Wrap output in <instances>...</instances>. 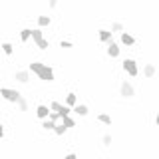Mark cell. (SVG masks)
<instances>
[{"label":"cell","mask_w":159,"mask_h":159,"mask_svg":"<svg viewBox=\"0 0 159 159\" xmlns=\"http://www.w3.org/2000/svg\"><path fill=\"white\" fill-rule=\"evenodd\" d=\"M28 70L32 74H36V76L42 80V82H54V70L52 66H48V64H42V62H32L28 66Z\"/></svg>","instance_id":"1"},{"label":"cell","mask_w":159,"mask_h":159,"mask_svg":"<svg viewBox=\"0 0 159 159\" xmlns=\"http://www.w3.org/2000/svg\"><path fill=\"white\" fill-rule=\"evenodd\" d=\"M0 96H2V99H6L10 103H18L20 98H22V93H20L18 89H12V88H0Z\"/></svg>","instance_id":"2"},{"label":"cell","mask_w":159,"mask_h":159,"mask_svg":"<svg viewBox=\"0 0 159 159\" xmlns=\"http://www.w3.org/2000/svg\"><path fill=\"white\" fill-rule=\"evenodd\" d=\"M121 68H123V72H125V74H129V76H131V78H135L137 74H139L137 62H135V60H133V58H125V60H123V62H121Z\"/></svg>","instance_id":"3"},{"label":"cell","mask_w":159,"mask_h":159,"mask_svg":"<svg viewBox=\"0 0 159 159\" xmlns=\"http://www.w3.org/2000/svg\"><path fill=\"white\" fill-rule=\"evenodd\" d=\"M119 93H121V98H133L135 96V88L131 86V82L129 80H121V84H119Z\"/></svg>","instance_id":"4"},{"label":"cell","mask_w":159,"mask_h":159,"mask_svg":"<svg viewBox=\"0 0 159 159\" xmlns=\"http://www.w3.org/2000/svg\"><path fill=\"white\" fill-rule=\"evenodd\" d=\"M119 54H121V48H119V44L111 40V42L107 44V56H109V58H117Z\"/></svg>","instance_id":"5"},{"label":"cell","mask_w":159,"mask_h":159,"mask_svg":"<svg viewBox=\"0 0 159 159\" xmlns=\"http://www.w3.org/2000/svg\"><path fill=\"white\" fill-rule=\"evenodd\" d=\"M16 82L18 84H28L30 82V70H18L16 72Z\"/></svg>","instance_id":"6"},{"label":"cell","mask_w":159,"mask_h":159,"mask_svg":"<svg viewBox=\"0 0 159 159\" xmlns=\"http://www.w3.org/2000/svg\"><path fill=\"white\" fill-rule=\"evenodd\" d=\"M98 38H99V42L109 44L113 40V34H111V30H99V32H98Z\"/></svg>","instance_id":"7"},{"label":"cell","mask_w":159,"mask_h":159,"mask_svg":"<svg viewBox=\"0 0 159 159\" xmlns=\"http://www.w3.org/2000/svg\"><path fill=\"white\" fill-rule=\"evenodd\" d=\"M72 111L78 113V116H82V117H86L88 113H89V107L86 106V103H76V106L72 107Z\"/></svg>","instance_id":"8"},{"label":"cell","mask_w":159,"mask_h":159,"mask_svg":"<svg viewBox=\"0 0 159 159\" xmlns=\"http://www.w3.org/2000/svg\"><path fill=\"white\" fill-rule=\"evenodd\" d=\"M157 74V68H155V64H145V68H143V76H145L147 80H151L153 76Z\"/></svg>","instance_id":"9"},{"label":"cell","mask_w":159,"mask_h":159,"mask_svg":"<svg viewBox=\"0 0 159 159\" xmlns=\"http://www.w3.org/2000/svg\"><path fill=\"white\" fill-rule=\"evenodd\" d=\"M121 44H123V46H135V38H133L131 36V34H129V32H121Z\"/></svg>","instance_id":"10"},{"label":"cell","mask_w":159,"mask_h":159,"mask_svg":"<svg viewBox=\"0 0 159 159\" xmlns=\"http://www.w3.org/2000/svg\"><path fill=\"white\" fill-rule=\"evenodd\" d=\"M36 116H38L40 119H48L50 107H48V106H38V107H36Z\"/></svg>","instance_id":"11"},{"label":"cell","mask_w":159,"mask_h":159,"mask_svg":"<svg viewBox=\"0 0 159 159\" xmlns=\"http://www.w3.org/2000/svg\"><path fill=\"white\" fill-rule=\"evenodd\" d=\"M76 103H78V96H76V93H74V92H70L68 96H66V106L74 107V106H76Z\"/></svg>","instance_id":"12"},{"label":"cell","mask_w":159,"mask_h":159,"mask_svg":"<svg viewBox=\"0 0 159 159\" xmlns=\"http://www.w3.org/2000/svg\"><path fill=\"white\" fill-rule=\"evenodd\" d=\"M30 38H32V30H30V28H22V30H20V40H22V42H28Z\"/></svg>","instance_id":"13"},{"label":"cell","mask_w":159,"mask_h":159,"mask_svg":"<svg viewBox=\"0 0 159 159\" xmlns=\"http://www.w3.org/2000/svg\"><path fill=\"white\" fill-rule=\"evenodd\" d=\"M98 121H99V123H103V125H111L113 119L109 117L107 113H99V116H98Z\"/></svg>","instance_id":"14"},{"label":"cell","mask_w":159,"mask_h":159,"mask_svg":"<svg viewBox=\"0 0 159 159\" xmlns=\"http://www.w3.org/2000/svg\"><path fill=\"white\" fill-rule=\"evenodd\" d=\"M44 38V32H42V28H36V30H32V40H34V44L40 42V40Z\"/></svg>","instance_id":"15"},{"label":"cell","mask_w":159,"mask_h":159,"mask_svg":"<svg viewBox=\"0 0 159 159\" xmlns=\"http://www.w3.org/2000/svg\"><path fill=\"white\" fill-rule=\"evenodd\" d=\"M58 113H60V117H68L70 116V113H72V107H70V106H60V109H58Z\"/></svg>","instance_id":"16"},{"label":"cell","mask_w":159,"mask_h":159,"mask_svg":"<svg viewBox=\"0 0 159 159\" xmlns=\"http://www.w3.org/2000/svg\"><path fill=\"white\" fill-rule=\"evenodd\" d=\"M2 52L6 54V56H12V54H14V46H12L10 42H4V44H2Z\"/></svg>","instance_id":"17"},{"label":"cell","mask_w":159,"mask_h":159,"mask_svg":"<svg viewBox=\"0 0 159 159\" xmlns=\"http://www.w3.org/2000/svg\"><path fill=\"white\" fill-rule=\"evenodd\" d=\"M50 26V16H38V28Z\"/></svg>","instance_id":"18"},{"label":"cell","mask_w":159,"mask_h":159,"mask_svg":"<svg viewBox=\"0 0 159 159\" xmlns=\"http://www.w3.org/2000/svg\"><path fill=\"white\" fill-rule=\"evenodd\" d=\"M66 131H68V127L64 125V123H56V127H54V133H56V135H64Z\"/></svg>","instance_id":"19"},{"label":"cell","mask_w":159,"mask_h":159,"mask_svg":"<svg viewBox=\"0 0 159 159\" xmlns=\"http://www.w3.org/2000/svg\"><path fill=\"white\" fill-rule=\"evenodd\" d=\"M18 109L20 111H28V102H26V98H20V102H18Z\"/></svg>","instance_id":"20"},{"label":"cell","mask_w":159,"mask_h":159,"mask_svg":"<svg viewBox=\"0 0 159 159\" xmlns=\"http://www.w3.org/2000/svg\"><path fill=\"white\" fill-rule=\"evenodd\" d=\"M102 143H103V145H106V147H109V145H111V143H113V135H109V133H106V135L102 137Z\"/></svg>","instance_id":"21"},{"label":"cell","mask_w":159,"mask_h":159,"mask_svg":"<svg viewBox=\"0 0 159 159\" xmlns=\"http://www.w3.org/2000/svg\"><path fill=\"white\" fill-rule=\"evenodd\" d=\"M42 127H44V129H52V131H54V127H56V121H52V119H44Z\"/></svg>","instance_id":"22"},{"label":"cell","mask_w":159,"mask_h":159,"mask_svg":"<svg viewBox=\"0 0 159 159\" xmlns=\"http://www.w3.org/2000/svg\"><path fill=\"white\" fill-rule=\"evenodd\" d=\"M113 32H123V24L121 22H111V34Z\"/></svg>","instance_id":"23"},{"label":"cell","mask_w":159,"mask_h":159,"mask_svg":"<svg viewBox=\"0 0 159 159\" xmlns=\"http://www.w3.org/2000/svg\"><path fill=\"white\" fill-rule=\"evenodd\" d=\"M36 46H38L40 50H48V48H50V42H48L46 38H42L40 42H36Z\"/></svg>","instance_id":"24"},{"label":"cell","mask_w":159,"mask_h":159,"mask_svg":"<svg viewBox=\"0 0 159 159\" xmlns=\"http://www.w3.org/2000/svg\"><path fill=\"white\" fill-rule=\"evenodd\" d=\"M62 123H64V125H66L68 129H70V127H74V125H76V121H74V119H72V117H70V116H68V117H64V119H62Z\"/></svg>","instance_id":"25"},{"label":"cell","mask_w":159,"mask_h":159,"mask_svg":"<svg viewBox=\"0 0 159 159\" xmlns=\"http://www.w3.org/2000/svg\"><path fill=\"white\" fill-rule=\"evenodd\" d=\"M48 119H52V121H56V123H58V119H62V117H60V113H58V111H50Z\"/></svg>","instance_id":"26"},{"label":"cell","mask_w":159,"mask_h":159,"mask_svg":"<svg viewBox=\"0 0 159 159\" xmlns=\"http://www.w3.org/2000/svg\"><path fill=\"white\" fill-rule=\"evenodd\" d=\"M60 106H62L60 102H52V103H50V111H58V109H60Z\"/></svg>","instance_id":"27"},{"label":"cell","mask_w":159,"mask_h":159,"mask_svg":"<svg viewBox=\"0 0 159 159\" xmlns=\"http://www.w3.org/2000/svg\"><path fill=\"white\" fill-rule=\"evenodd\" d=\"M74 44L70 42V40H62V42H60V48H72Z\"/></svg>","instance_id":"28"},{"label":"cell","mask_w":159,"mask_h":159,"mask_svg":"<svg viewBox=\"0 0 159 159\" xmlns=\"http://www.w3.org/2000/svg\"><path fill=\"white\" fill-rule=\"evenodd\" d=\"M48 4H50V8H56L58 6V0H48Z\"/></svg>","instance_id":"29"},{"label":"cell","mask_w":159,"mask_h":159,"mask_svg":"<svg viewBox=\"0 0 159 159\" xmlns=\"http://www.w3.org/2000/svg\"><path fill=\"white\" fill-rule=\"evenodd\" d=\"M64 159H78V155H76V153H68V155L64 157Z\"/></svg>","instance_id":"30"},{"label":"cell","mask_w":159,"mask_h":159,"mask_svg":"<svg viewBox=\"0 0 159 159\" xmlns=\"http://www.w3.org/2000/svg\"><path fill=\"white\" fill-rule=\"evenodd\" d=\"M0 137H4V127H2V123H0Z\"/></svg>","instance_id":"31"},{"label":"cell","mask_w":159,"mask_h":159,"mask_svg":"<svg viewBox=\"0 0 159 159\" xmlns=\"http://www.w3.org/2000/svg\"><path fill=\"white\" fill-rule=\"evenodd\" d=\"M155 125L159 127V111H157V116H155Z\"/></svg>","instance_id":"32"}]
</instances>
